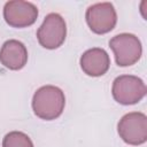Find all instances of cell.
<instances>
[{"label":"cell","mask_w":147,"mask_h":147,"mask_svg":"<svg viewBox=\"0 0 147 147\" xmlns=\"http://www.w3.org/2000/svg\"><path fill=\"white\" fill-rule=\"evenodd\" d=\"M65 105V96L61 88L46 85L36 91L32 98V109L37 117L53 121L61 116Z\"/></svg>","instance_id":"1"},{"label":"cell","mask_w":147,"mask_h":147,"mask_svg":"<svg viewBox=\"0 0 147 147\" xmlns=\"http://www.w3.org/2000/svg\"><path fill=\"white\" fill-rule=\"evenodd\" d=\"M65 36L67 25L64 18L56 13L48 14L37 31L39 44L47 49L59 48L64 42Z\"/></svg>","instance_id":"5"},{"label":"cell","mask_w":147,"mask_h":147,"mask_svg":"<svg viewBox=\"0 0 147 147\" xmlns=\"http://www.w3.org/2000/svg\"><path fill=\"white\" fill-rule=\"evenodd\" d=\"M3 17L6 23L13 28H26L37 21L38 8L28 1H8L3 7Z\"/></svg>","instance_id":"7"},{"label":"cell","mask_w":147,"mask_h":147,"mask_svg":"<svg viewBox=\"0 0 147 147\" xmlns=\"http://www.w3.org/2000/svg\"><path fill=\"white\" fill-rule=\"evenodd\" d=\"M109 47L114 52L116 63L119 67H129L139 61L142 54L141 42L132 33H121L109 40Z\"/></svg>","instance_id":"2"},{"label":"cell","mask_w":147,"mask_h":147,"mask_svg":"<svg viewBox=\"0 0 147 147\" xmlns=\"http://www.w3.org/2000/svg\"><path fill=\"white\" fill-rule=\"evenodd\" d=\"M85 17L90 29L96 34L110 32L117 23V14L110 2H98L90 6Z\"/></svg>","instance_id":"6"},{"label":"cell","mask_w":147,"mask_h":147,"mask_svg":"<svg viewBox=\"0 0 147 147\" xmlns=\"http://www.w3.org/2000/svg\"><path fill=\"white\" fill-rule=\"evenodd\" d=\"M2 147H33L29 136L20 131L7 133L2 140Z\"/></svg>","instance_id":"10"},{"label":"cell","mask_w":147,"mask_h":147,"mask_svg":"<svg viewBox=\"0 0 147 147\" xmlns=\"http://www.w3.org/2000/svg\"><path fill=\"white\" fill-rule=\"evenodd\" d=\"M0 62L10 70H20L28 62V51L23 42L10 39L0 49Z\"/></svg>","instance_id":"9"},{"label":"cell","mask_w":147,"mask_h":147,"mask_svg":"<svg viewBox=\"0 0 147 147\" xmlns=\"http://www.w3.org/2000/svg\"><path fill=\"white\" fill-rule=\"evenodd\" d=\"M119 137L129 145H142L147 140V117L139 111L124 115L117 125Z\"/></svg>","instance_id":"4"},{"label":"cell","mask_w":147,"mask_h":147,"mask_svg":"<svg viewBox=\"0 0 147 147\" xmlns=\"http://www.w3.org/2000/svg\"><path fill=\"white\" fill-rule=\"evenodd\" d=\"M114 99L121 105H134L146 95V85L142 79L132 75H122L115 78L111 87Z\"/></svg>","instance_id":"3"},{"label":"cell","mask_w":147,"mask_h":147,"mask_svg":"<svg viewBox=\"0 0 147 147\" xmlns=\"http://www.w3.org/2000/svg\"><path fill=\"white\" fill-rule=\"evenodd\" d=\"M146 5H147V1H142V2H141V6H140V8H141L140 10H141V14H142V17H144L145 20L147 18V16L145 15V6H146Z\"/></svg>","instance_id":"11"},{"label":"cell","mask_w":147,"mask_h":147,"mask_svg":"<svg viewBox=\"0 0 147 147\" xmlns=\"http://www.w3.org/2000/svg\"><path fill=\"white\" fill-rule=\"evenodd\" d=\"M110 67V59L108 53L99 47L87 49L80 56V68L87 75L92 77H99L105 75Z\"/></svg>","instance_id":"8"}]
</instances>
